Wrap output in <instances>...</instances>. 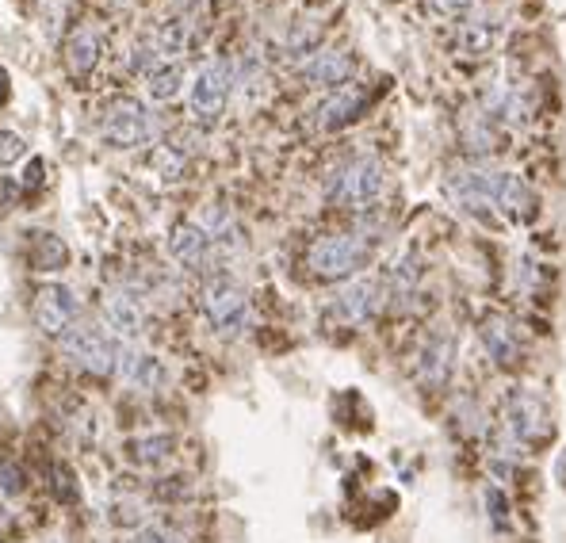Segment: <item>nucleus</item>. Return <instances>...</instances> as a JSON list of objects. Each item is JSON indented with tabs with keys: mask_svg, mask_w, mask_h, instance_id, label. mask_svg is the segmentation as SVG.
<instances>
[{
	"mask_svg": "<svg viewBox=\"0 0 566 543\" xmlns=\"http://www.w3.org/2000/svg\"><path fill=\"white\" fill-rule=\"evenodd\" d=\"M371 245H375V238H368V234H329V238L310 245L306 261L322 280H345L368 264Z\"/></svg>",
	"mask_w": 566,
	"mask_h": 543,
	"instance_id": "obj_1",
	"label": "nucleus"
},
{
	"mask_svg": "<svg viewBox=\"0 0 566 543\" xmlns=\"http://www.w3.org/2000/svg\"><path fill=\"white\" fill-rule=\"evenodd\" d=\"M326 196L341 207H352V211H364L375 199L383 196V165L375 157H352L345 161L337 173L329 176Z\"/></svg>",
	"mask_w": 566,
	"mask_h": 543,
	"instance_id": "obj_2",
	"label": "nucleus"
},
{
	"mask_svg": "<svg viewBox=\"0 0 566 543\" xmlns=\"http://www.w3.org/2000/svg\"><path fill=\"white\" fill-rule=\"evenodd\" d=\"M62 348H66V356L77 368L92 371V375H111L115 371L119 345H115V337L108 329L96 326V322H73L62 333Z\"/></svg>",
	"mask_w": 566,
	"mask_h": 543,
	"instance_id": "obj_3",
	"label": "nucleus"
},
{
	"mask_svg": "<svg viewBox=\"0 0 566 543\" xmlns=\"http://www.w3.org/2000/svg\"><path fill=\"white\" fill-rule=\"evenodd\" d=\"M203 314H207L211 329L222 333V337L245 333V326H249V295H245V287L238 280H230V276L211 280L203 287Z\"/></svg>",
	"mask_w": 566,
	"mask_h": 543,
	"instance_id": "obj_4",
	"label": "nucleus"
},
{
	"mask_svg": "<svg viewBox=\"0 0 566 543\" xmlns=\"http://www.w3.org/2000/svg\"><path fill=\"white\" fill-rule=\"evenodd\" d=\"M104 138L115 150H142L157 138V119L150 115L146 104L138 100H119L115 108L104 115Z\"/></svg>",
	"mask_w": 566,
	"mask_h": 543,
	"instance_id": "obj_5",
	"label": "nucleus"
},
{
	"mask_svg": "<svg viewBox=\"0 0 566 543\" xmlns=\"http://www.w3.org/2000/svg\"><path fill=\"white\" fill-rule=\"evenodd\" d=\"M230 85H234V77H230V66L226 62H211V66L199 69L196 85H192V96H188V104H192V115H196L199 123H218L222 119V111H226V96H230Z\"/></svg>",
	"mask_w": 566,
	"mask_h": 543,
	"instance_id": "obj_6",
	"label": "nucleus"
},
{
	"mask_svg": "<svg viewBox=\"0 0 566 543\" xmlns=\"http://www.w3.org/2000/svg\"><path fill=\"white\" fill-rule=\"evenodd\" d=\"M81 318V306H77V295L62 287V283H43L39 295H35V322L43 333L50 337H62L73 322Z\"/></svg>",
	"mask_w": 566,
	"mask_h": 543,
	"instance_id": "obj_7",
	"label": "nucleus"
},
{
	"mask_svg": "<svg viewBox=\"0 0 566 543\" xmlns=\"http://www.w3.org/2000/svg\"><path fill=\"white\" fill-rule=\"evenodd\" d=\"M536 111V88L528 85V81H505L501 77L498 85L490 88V96H486V115L490 119H509V123H524L528 115Z\"/></svg>",
	"mask_w": 566,
	"mask_h": 543,
	"instance_id": "obj_8",
	"label": "nucleus"
},
{
	"mask_svg": "<svg viewBox=\"0 0 566 543\" xmlns=\"http://www.w3.org/2000/svg\"><path fill=\"white\" fill-rule=\"evenodd\" d=\"M383 306V287L375 280H356L345 291H337L333 299V318L345 326H364L368 318H375V310Z\"/></svg>",
	"mask_w": 566,
	"mask_h": 543,
	"instance_id": "obj_9",
	"label": "nucleus"
},
{
	"mask_svg": "<svg viewBox=\"0 0 566 543\" xmlns=\"http://www.w3.org/2000/svg\"><path fill=\"white\" fill-rule=\"evenodd\" d=\"M505 35H509V23L494 16V12H479V16H471L459 27V50L467 58H486L505 43Z\"/></svg>",
	"mask_w": 566,
	"mask_h": 543,
	"instance_id": "obj_10",
	"label": "nucleus"
},
{
	"mask_svg": "<svg viewBox=\"0 0 566 543\" xmlns=\"http://www.w3.org/2000/svg\"><path fill=\"white\" fill-rule=\"evenodd\" d=\"M104 318H108V329L123 341H138L146 333V306L134 291H111L104 299Z\"/></svg>",
	"mask_w": 566,
	"mask_h": 543,
	"instance_id": "obj_11",
	"label": "nucleus"
},
{
	"mask_svg": "<svg viewBox=\"0 0 566 543\" xmlns=\"http://www.w3.org/2000/svg\"><path fill=\"white\" fill-rule=\"evenodd\" d=\"M364 108H368V88L341 85L326 104L318 108V127H322V131H341V127L356 123V119L364 115Z\"/></svg>",
	"mask_w": 566,
	"mask_h": 543,
	"instance_id": "obj_12",
	"label": "nucleus"
},
{
	"mask_svg": "<svg viewBox=\"0 0 566 543\" xmlns=\"http://www.w3.org/2000/svg\"><path fill=\"white\" fill-rule=\"evenodd\" d=\"M115 368L119 375L138 387V391H161L165 387V364L153 356V352H142V348H119V356H115Z\"/></svg>",
	"mask_w": 566,
	"mask_h": 543,
	"instance_id": "obj_13",
	"label": "nucleus"
},
{
	"mask_svg": "<svg viewBox=\"0 0 566 543\" xmlns=\"http://www.w3.org/2000/svg\"><path fill=\"white\" fill-rule=\"evenodd\" d=\"M509 429L521 440H544L551 433L544 402L532 391H513V398H509Z\"/></svg>",
	"mask_w": 566,
	"mask_h": 543,
	"instance_id": "obj_14",
	"label": "nucleus"
},
{
	"mask_svg": "<svg viewBox=\"0 0 566 543\" xmlns=\"http://www.w3.org/2000/svg\"><path fill=\"white\" fill-rule=\"evenodd\" d=\"M303 81L306 85H318V88H337V85H349L352 77V58L345 50H314L310 58L303 62Z\"/></svg>",
	"mask_w": 566,
	"mask_h": 543,
	"instance_id": "obj_15",
	"label": "nucleus"
},
{
	"mask_svg": "<svg viewBox=\"0 0 566 543\" xmlns=\"http://www.w3.org/2000/svg\"><path fill=\"white\" fill-rule=\"evenodd\" d=\"M169 257H173L184 272H199L211 261V238L199 230L196 222H180L169 238Z\"/></svg>",
	"mask_w": 566,
	"mask_h": 543,
	"instance_id": "obj_16",
	"label": "nucleus"
},
{
	"mask_svg": "<svg viewBox=\"0 0 566 543\" xmlns=\"http://www.w3.org/2000/svg\"><path fill=\"white\" fill-rule=\"evenodd\" d=\"M100 54H104V39H100V31H92V27H77L66 39V66L69 73H77V77L92 73L96 62H100Z\"/></svg>",
	"mask_w": 566,
	"mask_h": 543,
	"instance_id": "obj_17",
	"label": "nucleus"
},
{
	"mask_svg": "<svg viewBox=\"0 0 566 543\" xmlns=\"http://www.w3.org/2000/svg\"><path fill=\"white\" fill-rule=\"evenodd\" d=\"M448 375H452V341L436 337V341L425 345L421 360H417V379L425 387H440V383H448Z\"/></svg>",
	"mask_w": 566,
	"mask_h": 543,
	"instance_id": "obj_18",
	"label": "nucleus"
},
{
	"mask_svg": "<svg viewBox=\"0 0 566 543\" xmlns=\"http://www.w3.org/2000/svg\"><path fill=\"white\" fill-rule=\"evenodd\" d=\"M123 452H127V459L138 463V467H153V463H161V459L173 452V436H165V433L131 436V440L123 444Z\"/></svg>",
	"mask_w": 566,
	"mask_h": 543,
	"instance_id": "obj_19",
	"label": "nucleus"
},
{
	"mask_svg": "<svg viewBox=\"0 0 566 543\" xmlns=\"http://www.w3.org/2000/svg\"><path fill=\"white\" fill-rule=\"evenodd\" d=\"M192 46V23L188 20H165L157 27V35H153V50L157 54H165V58H180L184 50Z\"/></svg>",
	"mask_w": 566,
	"mask_h": 543,
	"instance_id": "obj_20",
	"label": "nucleus"
},
{
	"mask_svg": "<svg viewBox=\"0 0 566 543\" xmlns=\"http://www.w3.org/2000/svg\"><path fill=\"white\" fill-rule=\"evenodd\" d=\"M482 341L490 348V356L498 360V364H513L517 356H521V345H517V337H513V329L505 326L501 318H490L486 326H482Z\"/></svg>",
	"mask_w": 566,
	"mask_h": 543,
	"instance_id": "obj_21",
	"label": "nucleus"
},
{
	"mask_svg": "<svg viewBox=\"0 0 566 543\" xmlns=\"http://www.w3.org/2000/svg\"><path fill=\"white\" fill-rule=\"evenodd\" d=\"M180 88H184V69L176 62H157L146 73V92L153 100H173V96H180Z\"/></svg>",
	"mask_w": 566,
	"mask_h": 543,
	"instance_id": "obj_22",
	"label": "nucleus"
},
{
	"mask_svg": "<svg viewBox=\"0 0 566 543\" xmlns=\"http://www.w3.org/2000/svg\"><path fill=\"white\" fill-rule=\"evenodd\" d=\"M31 264H35L39 272H54V268H62V264H66V245H62V238H54V234H39L35 245H31Z\"/></svg>",
	"mask_w": 566,
	"mask_h": 543,
	"instance_id": "obj_23",
	"label": "nucleus"
},
{
	"mask_svg": "<svg viewBox=\"0 0 566 543\" xmlns=\"http://www.w3.org/2000/svg\"><path fill=\"white\" fill-rule=\"evenodd\" d=\"M463 142H467V150H475V153H494L498 150L494 119H490V115H475V123L463 127Z\"/></svg>",
	"mask_w": 566,
	"mask_h": 543,
	"instance_id": "obj_24",
	"label": "nucleus"
},
{
	"mask_svg": "<svg viewBox=\"0 0 566 543\" xmlns=\"http://www.w3.org/2000/svg\"><path fill=\"white\" fill-rule=\"evenodd\" d=\"M23 153H27V142H23L16 131H0V169L4 165H12V161H20Z\"/></svg>",
	"mask_w": 566,
	"mask_h": 543,
	"instance_id": "obj_25",
	"label": "nucleus"
},
{
	"mask_svg": "<svg viewBox=\"0 0 566 543\" xmlns=\"http://www.w3.org/2000/svg\"><path fill=\"white\" fill-rule=\"evenodd\" d=\"M429 8H433L436 16H467L471 8H475V0H429Z\"/></svg>",
	"mask_w": 566,
	"mask_h": 543,
	"instance_id": "obj_26",
	"label": "nucleus"
},
{
	"mask_svg": "<svg viewBox=\"0 0 566 543\" xmlns=\"http://www.w3.org/2000/svg\"><path fill=\"white\" fill-rule=\"evenodd\" d=\"M0 486H4V494H20L23 490V475L16 471V467H0Z\"/></svg>",
	"mask_w": 566,
	"mask_h": 543,
	"instance_id": "obj_27",
	"label": "nucleus"
},
{
	"mask_svg": "<svg viewBox=\"0 0 566 543\" xmlns=\"http://www.w3.org/2000/svg\"><path fill=\"white\" fill-rule=\"evenodd\" d=\"M131 543H180L173 532H165V528H142Z\"/></svg>",
	"mask_w": 566,
	"mask_h": 543,
	"instance_id": "obj_28",
	"label": "nucleus"
},
{
	"mask_svg": "<svg viewBox=\"0 0 566 543\" xmlns=\"http://www.w3.org/2000/svg\"><path fill=\"white\" fill-rule=\"evenodd\" d=\"M39 180H43V161H35V165L27 169V188H31V184H39Z\"/></svg>",
	"mask_w": 566,
	"mask_h": 543,
	"instance_id": "obj_29",
	"label": "nucleus"
}]
</instances>
